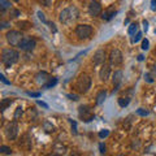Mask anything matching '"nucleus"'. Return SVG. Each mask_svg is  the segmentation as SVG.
Instances as JSON below:
<instances>
[{
  "mask_svg": "<svg viewBox=\"0 0 156 156\" xmlns=\"http://www.w3.org/2000/svg\"><path fill=\"white\" fill-rule=\"evenodd\" d=\"M26 94H27L29 96H31V98H39V96H41V92H31V91H27Z\"/></svg>",
  "mask_w": 156,
  "mask_h": 156,
  "instance_id": "obj_32",
  "label": "nucleus"
},
{
  "mask_svg": "<svg viewBox=\"0 0 156 156\" xmlns=\"http://www.w3.org/2000/svg\"><path fill=\"white\" fill-rule=\"evenodd\" d=\"M38 104L41 105V107H43V108H48V105L44 103V101H41V100H38Z\"/></svg>",
  "mask_w": 156,
  "mask_h": 156,
  "instance_id": "obj_41",
  "label": "nucleus"
},
{
  "mask_svg": "<svg viewBox=\"0 0 156 156\" xmlns=\"http://www.w3.org/2000/svg\"><path fill=\"white\" fill-rule=\"evenodd\" d=\"M56 83H57V78L52 77V78H50V80H48V82L44 85V87H46V89H51V87H53Z\"/></svg>",
  "mask_w": 156,
  "mask_h": 156,
  "instance_id": "obj_19",
  "label": "nucleus"
},
{
  "mask_svg": "<svg viewBox=\"0 0 156 156\" xmlns=\"http://www.w3.org/2000/svg\"><path fill=\"white\" fill-rule=\"evenodd\" d=\"M22 115V107H18V108L16 109V112H14V120L20 119V116Z\"/></svg>",
  "mask_w": 156,
  "mask_h": 156,
  "instance_id": "obj_26",
  "label": "nucleus"
},
{
  "mask_svg": "<svg viewBox=\"0 0 156 156\" xmlns=\"http://www.w3.org/2000/svg\"><path fill=\"white\" fill-rule=\"evenodd\" d=\"M44 128H46V131H48V133H51V131H53V125H51L50 122H46L44 124Z\"/></svg>",
  "mask_w": 156,
  "mask_h": 156,
  "instance_id": "obj_30",
  "label": "nucleus"
},
{
  "mask_svg": "<svg viewBox=\"0 0 156 156\" xmlns=\"http://www.w3.org/2000/svg\"><path fill=\"white\" fill-rule=\"evenodd\" d=\"M70 125H72L73 133H74V134H77V122H76V121H73V120H70Z\"/></svg>",
  "mask_w": 156,
  "mask_h": 156,
  "instance_id": "obj_34",
  "label": "nucleus"
},
{
  "mask_svg": "<svg viewBox=\"0 0 156 156\" xmlns=\"http://www.w3.org/2000/svg\"><path fill=\"white\" fill-rule=\"evenodd\" d=\"M105 58H107V56H105V51H104V50H98V51L95 52L92 61H94V64H95V65H100V64H104Z\"/></svg>",
  "mask_w": 156,
  "mask_h": 156,
  "instance_id": "obj_11",
  "label": "nucleus"
},
{
  "mask_svg": "<svg viewBox=\"0 0 156 156\" xmlns=\"http://www.w3.org/2000/svg\"><path fill=\"white\" fill-rule=\"evenodd\" d=\"M7 41L11 43V46H18L20 43H21V41L23 39L22 37V34L17 31V30H11V31H8L7 33Z\"/></svg>",
  "mask_w": 156,
  "mask_h": 156,
  "instance_id": "obj_6",
  "label": "nucleus"
},
{
  "mask_svg": "<svg viewBox=\"0 0 156 156\" xmlns=\"http://www.w3.org/2000/svg\"><path fill=\"white\" fill-rule=\"evenodd\" d=\"M89 13L92 17L99 16V14L101 13V4L99 2H96V0H91L90 5H89Z\"/></svg>",
  "mask_w": 156,
  "mask_h": 156,
  "instance_id": "obj_10",
  "label": "nucleus"
},
{
  "mask_svg": "<svg viewBox=\"0 0 156 156\" xmlns=\"http://www.w3.org/2000/svg\"><path fill=\"white\" fill-rule=\"evenodd\" d=\"M144 80L147 81V82H150V83H152V82H154V80L151 78V76H150V74H146V76H144Z\"/></svg>",
  "mask_w": 156,
  "mask_h": 156,
  "instance_id": "obj_36",
  "label": "nucleus"
},
{
  "mask_svg": "<svg viewBox=\"0 0 156 156\" xmlns=\"http://www.w3.org/2000/svg\"><path fill=\"white\" fill-rule=\"evenodd\" d=\"M124 60L122 52H121L119 48H113L109 53V64L112 66H119Z\"/></svg>",
  "mask_w": 156,
  "mask_h": 156,
  "instance_id": "obj_5",
  "label": "nucleus"
},
{
  "mask_svg": "<svg viewBox=\"0 0 156 156\" xmlns=\"http://www.w3.org/2000/svg\"><path fill=\"white\" fill-rule=\"evenodd\" d=\"M129 103H130V99H128V98H125V99H124V98H120V99H119L120 107H126Z\"/></svg>",
  "mask_w": 156,
  "mask_h": 156,
  "instance_id": "obj_22",
  "label": "nucleus"
},
{
  "mask_svg": "<svg viewBox=\"0 0 156 156\" xmlns=\"http://www.w3.org/2000/svg\"><path fill=\"white\" fill-rule=\"evenodd\" d=\"M0 25H2V27H3V29H5V27H8V26H9V23H8V22H5V21H2V23H0Z\"/></svg>",
  "mask_w": 156,
  "mask_h": 156,
  "instance_id": "obj_42",
  "label": "nucleus"
},
{
  "mask_svg": "<svg viewBox=\"0 0 156 156\" xmlns=\"http://www.w3.org/2000/svg\"><path fill=\"white\" fill-rule=\"evenodd\" d=\"M138 60H139V61H142V60H143V56H142V55H139V56H138Z\"/></svg>",
  "mask_w": 156,
  "mask_h": 156,
  "instance_id": "obj_45",
  "label": "nucleus"
},
{
  "mask_svg": "<svg viewBox=\"0 0 156 156\" xmlns=\"http://www.w3.org/2000/svg\"><path fill=\"white\" fill-rule=\"evenodd\" d=\"M136 113H138L139 116H143V117H144V116H147L150 112H148L147 109H144V108H139L138 111H136Z\"/></svg>",
  "mask_w": 156,
  "mask_h": 156,
  "instance_id": "obj_25",
  "label": "nucleus"
},
{
  "mask_svg": "<svg viewBox=\"0 0 156 156\" xmlns=\"http://www.w3.org/2000/svg\"><path fill=\"white\" fill-rule=\"evenodd\" d=\"M129 34L130 35H135V33H138V25L136 23H131V25L129 26Z\"/></svg>",
  "mask_w": 156,
  "mask_h": 156,
  "instance_id": "obj_20",
  "label": "nucleus"
},
{
  "mask_svg": "<svg viewBox=\"0 0 156 156\" xmlns=\"http://www.w3.org/2000/svg\"><path fill=\"white\" fill-rule=\"evenodd\" d=\"M105 98H107V91H104V90L100 91L99 94H98V96H96V104H103Z\"/></svg>",
  "mask_w": 156,
  "mask_h": 156,
  "instance_id": "obj_16",
  "label": "nucleus"
},
{
  "mask_svg": "<svg viewBox=\"0 0 156 156\" xmlns=\"http://www.w3.org/2000/svg\"><path fill=\"white\" fill-rule=\"evenodd\" d=\"M151 73H152V76H155V77H156V62L154 64V66H152V70H151Z\"/></svg>",
  "mask_w": 156,
  "mask_h": 156,
  "instance_id": "obj_43",
  "label": "nucleus"
},
{
  "mask_svg": "<svg viewBox=\"0 0 156 156\" xmlns=\"http://www.w3.org/2000/svg\"><path fill=\"white\" fill-rule=\"evenodd\" d=\"M38 17H39V20H41V21L42 22H44V23H48L47 22V20H46V17H44V13H43V12H41V11H38Z\"/></svg>",
  "mask_w": 156,
  "mask_h": 156,
  "instance_id": "obj_28",
  "label": "nucleus"
},
{
  "mask_svg": "<svg viewBox=\"0 0 156 156\" xmlns=\"http://www.w3.org/2000/svg\"><path fill=\"white\" fill-rule=\"evenodd\" d=\"M20 58V53L16 50L12 48H4L2 51V61L5 66H11L13 64H16Z\"/></svg>",
  "mask_w": 156,
  "mask_h": 156,
  "instance_id": "obj_1",
  "label": "nucleus"
},
{
  "mask_svg": "<svg viewBox=\"0 0 156 156\" xmlns=\"http://www.w3.org/2000/svg\"><path fill=\"white\" fill-rule=\"evenodd\" d=\"M140 39H142V33H136L135 35H133V38H131V42H133V43H138Z\"/></svg>",
  "mask_w": 156,
  "mask_h": 156,
  "instance_id": "obj_23",
  "label": "nucleus"
},
{
  "mask_svg": "<svg viewBox=\"0 0 156 156\" xmlns=\"http://www.w3.org/2000/svg\"><path fill=\"white\" fill-rule=\"evenodd\" d=\"M76 87H77L78 92H81V94H86V92L91 89V78L87 74H81L80 77L77 78Z\"/></svg>",
  "mask_w": 156,
  "mask_h": 156,
  "instance_id": "obj_3",
  "label": "nucleus"
},
{
  "mask_svg": "<svg viewBox=\"0 0 156 156\" xmlns=\"http://www.w3.org/2000/svg\"><path fill=\"white\" fill-rule=\"evenodd\" d=\"M68 98H69L70 100H78V96H77V95H72V94H68Z\"/></svg>",
  "mask_w": 156,
  "mask_h": 156,
  "instance_id": "obj_40",
  "label": "nucleus"
},
{
  "mask_svg": "<svg viewBox=\"0 0 156 156\" xmlns=\"http://www.w3.org/2000/svg\"><path fill=\"white\" fill-rule=\"evenodd\" d=\"M151 9L156 11V0H151Z\"/></svg>",
  "mask_w": 156,
  "mask_h": 156,
  "instance_id": "obj_38",
  "label": "nucleus"
},
{
  "mask_svg": "<svg viewBox=\"0 0 156 156\" xmlns=\"http://www.w3.org/2000/svg\"><path fill=\"white\" fill-rule=\"evenodd\" d=\"M116 13H117V11L115 8H109V9H107V11H104V13L101 14V18L105 20V21H109V20H112L115 17Z\"/></svg>",
  "mask_w": 156,
  "mask_h": 156,
  "instance_id": "obj_15",
  "label": "nucleus"
},
{
  "mask_svg": "<svg viewBox=\"0 0 156 156\" xmlns=\"http://www.w3.org/2000/svg\"><path fill=\"white\" fill-rule=\"evenodd\" d=\"M5 135L8 139H16V136L18 134V124L17 121H12L5 126Z\"/></svg>",
  "mask_w": 156,
  "mask_h": 156,
  "instance_id": "obj_8",
  "label": "nucleus"
},
{
  "mask_svg": "<svg viewBox=\"0 0 156 156\" xmlns=\"http://www.w3.org/2000/svg\"><path fill=\"white\" fill-rule=\"evenodd\" d=\"M17 16H20V11H17V9H11L9 17H11V18H16Z\"/></svg>",
  "mask_w": 156,
  "mask_h": 156,
  "instance_id": "obj_24",
  "label": "nucleus"
},
{
  "mask_svg": "<svg viewBox=\"0 0 156 156\" xmlns=\"http://www.w3.org/2000/svg\"><path fill=\"white\" fill-rule=\"evenodd\" d=\"M35 44H37L35 39H33V38H23L21 41V43L18 44V47L21 48L22 51H33L34 47H35Z\"/></svg>",
  "mask_w": 156,
  "mask_h": 156,
  "instance_id": "obj_9",
  "label": "nucleus"
},
{
  "mask_svg": "<svg viewBox=\"0 0 156 156\" xmlns=\"http://www.w3.org/2000/svg\"><path fill=\"white\" fill-rule=\"evenodd\" d=\"M50 80V76H48V73L46 72H41V73H38L37 77H35V81H37V83L38 85H42V86H44L47 83V81Z\"/></svg>",
  "mask_w": 156,
  "mask_h": 156,
  "instance_id": "obj_14",
  "label": "nucleus"
},
{
  "mask_svg": "<svg viewBox=\"0 0 156 156\" xmlns=\"http://www.w3.org/2000/svg\"><path fill=\"white\" fill-rule=\"evenodd\" d=\"M108 134H109V130L104 129V130H101L99 133V136H100V138H105V136H108Z\"/></svg>",
  "mask_w": 156,
  "mask_h": 156,
  "instance_id": "obj_31",
  "label": "nucleus"
},
{
  "mask_svg": "<svg viewBox=\"0 0 156 156\" xmlns=\"http://www.w3.org/2000/svg\"><path fill=\"white\" fill-rule=\"evenodd\" d=\"M48 25L51 26V30H52L53 33H56V31H57V30H56V27H55V25H53V23H48Z\"/></svg>",
  "mask_w": 156,
  "mask_h": 156,
  "instance_id": "obj_44",
  "label": "nucleus"
},
{
  "mask_svg": "<svg viewBox=\"0 0 156 156\" xmlns=\"http://www.w3.org/2000/svg\"><path fill=\"white\" fill-rule=\"evenodd\" d=\"M143 29H144V31H147L148 30V22L147 21H146V20H143Z\"/></svg>",
  "mask_w": 156,
  "mask_h": 156,
  "instance_id": "obj_39",
  "label": "nucleus"
},
{
  "mask_svg": "<svg viewBox=\"0 0 156 156\" xmlns=\"http://www.w3.org/2000/svg\"><path fill=\"white\" fill-rule=\"evenodd\" d=\"M44 7H50L51 5V0H39Z\"/></svg>",
  "mask_w": 156,
  "mask_h": 156,
  "instance_id": "obj_35",
  "label": "nucleus"
},
{
  "mask_svg": "<svg viewBox=\"0 0 156 156\" xmlns=\"http://www.w3.org/2000/svg\"><path fill=\"white\" fill-rule=\"evenodd\" d=\"M0 154H7V155H11L12 154V150L7 147V146H0Z\"/></svg>",
  "mask_w": 156,
  "mask_h": 156,
  "instance_id": "obj_21",
  "label": "nucleus"
},
{
  "mask_svg": "<svg viewBox=\"0 0 156 156\" xmlns=\"http://www.w3.org/2000/svg\"><path fill=\"white\" fill-rule=\"evenodd\" d=\"M92 27L90 25H86V23H81V25H78L76 27V35L80 38V39H87L92 35Z\"/></svg>",
  "mask_w": 156,
  "mask_h": 156,
  "instance_id": "obj_4",
  "label": "nucleus"
},
{
  "mask_svg": "<svg viewBox=\"0 0 156 156\" xmlns=\"http://www.w3.org/2000/svg\"><path fill=\"white\" fill-rule=\"evenodd\" d=\"M78 109H80V111H78V113H80V117L82 119V121H85V122H90L91 120H94L95 115L92 113V111L90 109V107L81 105Z\"/></svg>",
  "mask_w": 156,
  "mask_h": 156,
  "instance_id": "obj_7",
  "label": "nucleus"
},
{
  "mask_svg": "<svg viewBox=\"0 0 156 156\" xmlns=\"http://www.w3.org/2000/svg\"><path fill=\"white\" fill-rule=\"evenodd\" d=\"M13 103V99H3V101H2V105H0V111L2 112H4L9 105H11Z\"/></svg>",
  "mask_w": 156,
  "mask_h": 156,
  "instance_id": "obj_17",
  "label": "nucleus"
},
{
  "mask_svg": "<svg viewBox=\"0 0 156 156\" xmlns=\"http://www.w3.org/2000/svg\"><path fill=\"white\" fill-rule=\"evenodd\" d=\"M111 64L108 65V64H104L103 65V68L100 69V72H99V77H100V80L101 81H107L109 78V74H111Z\"/></svg>",
  "mask_w": 156,
  "mask_h": 156,
  "instance_id": "obj_12",
  "label": "nucleus"
},
{
  "mask_svg": "<svg viewBox=\"0 0 156 156\" xmlns=\"http://www.w3.org/2000/svg\"><path fill=\"white\" fill-rule=\"evenodd\" d=\"M13 2H18V0H13Z\"/></svg>",
  "mask_w": 156,
  "mask_h": 156,
  "instance_id": "obj_46",
  "label": "nucleus"
},
{
  "mask_svg": "<svg viewBox=\"0 0 156 156\" xmlns=\"http://www.w3.org/2000/svg\"><path fill=\"white\" fill-rule=\"evenodd\" d=\"M99 150H100V154H104L105 152V146L103 143H100L99 144Z\"/></svg>",
  "mask_w": 156,
  "mask_h": 156,
  "instance_id": "obj_37",
  "label": "nucleus"
},
{
  "mask_svg": "<svg viewBox=\"0 0 156 156\" xmlns=\"http://www.w3.org/2000/svg\"><path fill=\"white\" fill-rule=\"evenodd\" d=\"M0 80H2L3 83H5V85H11V81H8L4 74H0Z\"/></svg>",
  "mask_w": 156,
  "mask_h": 156,
  "instance_id": "obj_33",
  "label": "nucleus"
},
{
  "mask_svg": "<svg viewBox=\"0 0 156 156\" xmlns=\"http://www.w3.org/2000/svg\"><path fill=\"white\" fill-rule=\"evenodd\" d=\"M0 5H2V12H4L5 9L11 8V0H0Z\"/></svg>",
  "mask_w": 156,
  "mask_h": 156,
  "instance_id": "obj_18",
  "label": "nucleus"
},
{
  "mask_svg": "<svg viewBox=\"0 0 156 156\" xmlns=\"http://www.w3.org/2000/svg\"><path fill=\"white\" fill-rule=\"evenodd\" d=\"M148 46H150V42L147 41V39H143V41H142V50L147 51L148 50Z\"/></svg>",
  "mask_w": 156,
  "mask_h": 156,
  "instance_id": "obj_29",
  "label": "nucleus"
},
{
  "mask_svg": "<svg viewBox=\"0 0 156 156\" xmlns=\"http://www.w3.org/2000/svg\"><path fill=\"white\" fill-rule=\"evenodd\" d=\"M17 26L21 27V29H27L29 26H30V23L26 22V21H22V22H17Z\"/></svg>",
  "mask_w": 156,
  "mask_h": 156,
  "instance_id": "obj_27",
  "label": "nucleus"
},
{
  "mask_svg": "<svg viewBox=\"0 0 156 156\" xmlns=\"http://www.w3.org/2000/svg\"><path fill=\"white\" fill-rule=\"evenodd\" d=\"M121 82H122V72L121 70H117L113 73V87H115V91L119 90V87L121 85Z\"/></svg>",
  "mask_w": 156,
  "mask_h": 156,
  "instance_id": "obj_13",
  "label": "nucleus"
},
{
  "mask_svg": "<svg viewBox=\"0 0 156 156\" xmlns=\"http://www.w3.org/2000/svg\"><path fill=\"white\" fill-rule=\"evenodd\" d=\"M78 17H80V12L76 7H69L60 13V21L62 23H69L72 21H76Z\"/></svg>",
  "mask_w": 156,
  "mask_h": 156,
  "instance_id": "obj_2",
  "label": "nucleus"
}]
</instances>
